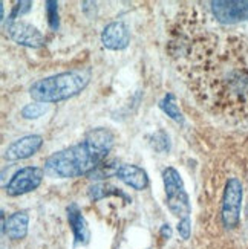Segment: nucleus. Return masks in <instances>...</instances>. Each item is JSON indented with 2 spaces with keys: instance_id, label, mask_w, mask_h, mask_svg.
Here are the masks:
<instances>
[{
  "instance_id": "f257e3e1",
  "label": "nucleus",
  "mask_w": 248,
  "mask_h": 249,
  "mask_svg": "<svg viewBox=\"0 0 248 249\" xmlns=\"http://www.w3.org/2000/svg\"><path fill=\"white\" fill-rule=\"evenodd\" d=\"M178 41L179 69L196 100L222 116L248 115V64L239 41L210 34Z\"/></svg>"
},
{
  "instance_id": "20e7f679",
  "label": "nucleus",
  "mask_w": 248,
  "mask_h": 249,
  "mask_svg": "<svg viewBox=\"0 0 248 249\" xmlns=\"http://www.w3.org/2000/svg\"><path fill=\"white\" fill-rule=\"evenodd\" d=\"M163 180L166 188L167 207L170 213L176 215L179 220L190 219V213H191L190 199L178 170H175L173 167H167L163 171Z\"/></svg>"
},
{
  "instance_id": "6e6552de",
  "label": "nucleus",
  "mask_w": 248,
  "mask_h": 249,
  "mask_svg": "<svg viewBox=\"0 0 248 249\" xmlns=\"http://www.w3.org/2000/svg\"><path fill=\"white\" fill-rule=\"evenodd\" d=\"M211 13L218 21L225 25L248 20V0L239 2H211Z\"/></svg>"
},
{
  "instance_id": "6ab92c4d",
  "label": "nucleus",
  "mask_w": 248,
  "mask_h": 249,
  "mask_svg": "<svg viewBox=\"0 0 248 249\" xmlns=\"http://www.w3.org/2000/svg\"><path fill=\"white\" fill-rule=\"evenodd\" d=\"M46 5V14H48V23L51 29L57 31L58 29V5L54 0H48Z\"/></svg>"
},
{
  "instance_id": "f3484780",
  "label": "nucleus",
  "mask_w": 248,
  "mask_h": 249,
  "mask_svg": "<svg viewBox=\"0 0 248 249\" xmlns=\"http://www.w3.org/2000/svg\"><path fill=\"white\" fill-rule=\"evenodd\" d=\"M150 145L158 153H166V151L170 150V139L169 135L164 132V130H158L152 136H150Z\"/></svg>"
},
{
  "instance_id": "9b49d317",
  "label": "nucleus",
  "mask_w": 248,
  "mask_h": 249,
  "mask_svg": "<svg viewBox=\"0 0 248 249\" xmlns=\"http://www.w3.org/2000/svg\"><path fill=\"white\" fill-rule=\"evenodd\" d=\"M68 213V220L74 232V239H75V245H88L89 239H91V232L88 228V222H86L84 215L81 213V210L78 208L77 203H71L66 208Z\"/></svg>"
},
{
  "instance_id": "2eb2a0df",
  "label": "nucleus",
  "mask_w": 248,
  "mask_h": 249,
  "mask_svg": "<svg viewBox=\"0 0 248 249\" xmlns=\"http://www.w3.org/2000/svg\"><path fill=\"white\" fill-rule=\"evenodd\" d=\"M159 109L163 110L167 116H170L173 121L181 123V124L184 123V116H182V113L179 110L173 93H167L164 98L159 101Z\"/></svg>"
},
{
  "instance_id": "39448f33",
  "label": "nucleus",
  "mask_w": 248,
  "mask_h": 249,
  "mask_svg": "<svg viewBox=\"0 0 248 249\" xmlns=\"http://www.w3.org/2000/svg\"><path fill=\"white\" fill-rule=\"evenodd\" d=\"M242 183L239 179L231 178L225 183L224 197H222V223L227 230H233L238 226L242 207Z\"/></svg>"
},
{
  "instance_id": "ddd939ff",
  "label": "nucleus",
  "mask_w": 248,
  "mask_h": 249,
  "mask_svg": "<svg viewBox=\"0 0 248 249\" xmlns=\"http://www.w3.org/2000/svg\"><path fill=\"white\" fill-rule=\"evenodd\" d=\"M28 223H29V215L26 211H17L14 214H11V217L6 222L5 234L13 240L25 239L28 234Z\"/></svg>"
},
{
  "instance_id": "a211bd4d",
  "label": "nucleus",
  "mask_w": 248,
  "mask_h": 249,
  "mask_svg": "<svg viewBox=\"0 0 248 249\" xmlns=\"http://www.w3.org/2000/svg\"><path fill=\"white\" fill-rule=\"evenodd\" d=\"M48 112V106L43 103H34V104H28L23 107L21 110V116L26 118V120H37V118L43 116Z\"/></svg>"
},
{
  "instance_id": "4468645a",
  "label": "nucleus",
  "mask_w": 248,
  "mask_h": 249,
  "mask_svg": "<svg viewBox=\"0 0 248 249\" xmlns=\"http://www.w3.org/2000/svg\"><path fill=\"white\" fill-rule=\"evenodd\" d=\"M88 196L94 202L101 200L104 197H111V196H120V197H123L124 200L129 202V197L126 196V194L120 188H116V187L111 185V183H106V182L95 183V185H92L89 188V191H88Z\"/></svg>"
},
{
  "instance_id": "412c9836",
  "label": "nucleus",
  "mask_w": 248,
  "mask_h": 249,
  "mask_svg": "<svg viewBox=\"0 0 248 249\" xmlns=\"http://www.w3.org/2000/svg\"><path fill=\"white\" fill-rule=\"evenodd\" d=\"M178 232L184 240H187L191 232V222L190 219H182L178 222Z\"/></svg>"
},
{
  "instance_id": "9d476101",
  "label": "nucleus",
  "mask_w": 248,
  "mask_h": 249,
  "mask_svg": "<svg viewBox=\"0 0 248 249\" xmlns=\"http://www.w3.org/2000/svg\"><path fill=\"white\" fill-rule=\"evenodd\" d=\"M43 144V138L38 135H28L17 139L16 142L11 144L6 151L5 158L8 160H19V159H26L31 158L32 155H36L40 150Z\"/></svg>"
},
{
  "instance_id": "1a4fd4ad",
  "label": "nucleus",
  "mask_w": 248,
  "mask_h": 249,
  "mask_svg": "<svg viewBox=\"0 0 248 249\" xmlns=\"http://www.w3.org/2000/svg\"><path fill=\"white\" fill-rule=\"evenodd\" d=\"M101 43L111 51L126 49L131 43V32L123 21H112L101 32Z\"/></svg>"
},
{
  "instance_id": "f03ea898",
  "label": "nucleus",
  "mask_w": 248,
  "mask_h": 249,
  "mask_svg": "<svg viewBox=\"0 0 248 249\" xmlns=\"http://www.w3.org/2000/svg\"><path fill=\"white\" fill-rule=\"evenodd\" d=\"M115 136L107 128H92L80 144L60 150L45 162V173L52 178L69 179L91 173L106 160Z\"/></svg>"
},
{
  "instance_id": "0eeeda50",
  "label": "nucleus",
  "mask_w": 248,
  "mask_h": 249,
  "mask_svg": "<svg viewBox=\"0 0 248 249\" xmlns=\"http://www.w3.org/2000/svg\"><path fill=\"white\" fill-rule=\"evenodd\" d=\"M43 176H45V170H41L38 167H25L19 170L6 185L8 196L16 197V196H21V194H26L29 191H34L41 183Z\"/></svg>"
},
{
  "instance_id": "aec40b11",
  "label": "nucleus",
  "mask_w": 248,
  "mask_h": 249,
  "mask_svg": "<svg viewBox=\"0 0 248 249\" xmlns=\"http://www.w3.org/2000/svg\"><path fill=\"white\" fill-rule=\"evenodd\" d=\"M31 8H32V2H17L16 6L13 8V11H11L8 20H17L19 17L29 13Z\"/></svg>"
},
{
  "instance_id": "423d86ee",
  "label": "nucleus",
  "mask_w": 248,
  "mask_h": 249,
  "mask_svg": "<svg viewBox=\"0 0 248 249\" xmlns=\"http://www.w3.org/2000/svg\"><path fill=\"white\" fill-rule=\"evenodd\" d=\"M3 29L6 32V36L16 43H19V45H23L28 48H41L45 45L43 34L36 26L28 23V21L8 20L5 21Z\"/></svg>"
},
{
  "instance_id": "dca6fc26",
  "label": "nucleus",
  "mask_w": 248,
  "mask_h": 249,
  "mask_svg": "<svg viewBox=\"0 0 248 249\" xmlns=\"http://www.w3.org/2000/svg\"><path fill=\"white\" fill-rule=\"evenodd\" d=\"M118 167H120V164H116V162H114V160H104L91 173L89 178L98 180V179H106V178H111V176H116Z\"/></svg>"
},
{
  "instance_id": "7ed1b4c3",
  "label": "nucleus",
  "mask_w": 248,
  "mask_h": 249,
  "mask_svg": "<svg viewBox=\"0 0 248 249\" xmlns=\"http://www.w3.org/2000/svg\"><path fill=\"white\" fill-rule=\"evenodd\" d=\"M91 80L86 71H69L36 81L29 88V95L37 103H58L78 95Z\"/></svg>"
},
{
  "instance_id": "4be33fe9",
  "label": "nucleus",
  "mask_w": 248,
  "mask_h": 249,
  "mask_svg": "<svg viewBox=\"0 0 248 249\" xmlns=\"http://www.w3.org/2000/svg\"><path fill=\"white\" fill-rule=\"evenodd\" d=\"M161 235H163L164 239H167V240L172 237V230H170L169 225H163V226H161Z\"/></svg>"
},
{
  "instance_id": "f8f14e48",
  "label": "nucleus",
  "mask_w": 248,
  "mask_h": 249,
  "mask_svg": "<svg viewBox=\"0 0 248 249\" xmlns=\"http://www.w3.org/2000/svg\"><path fill=\"white\" fill-rule=\"evenodd\" d=\"M116 178L121 182H124L127 187L138 190V191L147 188V185H149L147 173L141 167L132 165V164H121L120 167H118Z\"/></svg>"
}]
</instances>
